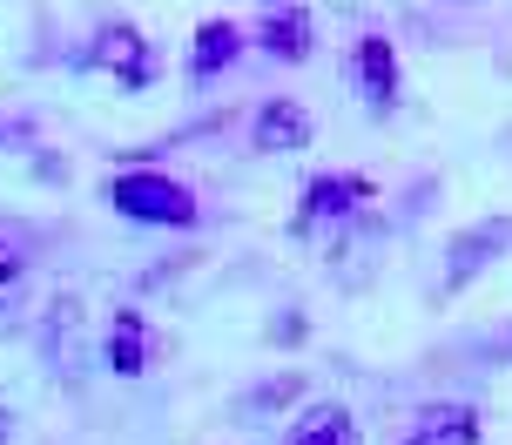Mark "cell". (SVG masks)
Returning a JSON list of instances; mask_svg holds the SVG:
<instances>
[{
	"label": "cell",
	"instance_id": "4",
	"mask_svg": "<svg viewBox=\"0 0 512 445\" xmlns=\"http://www.w3.org/2000/svg\"><path fill=\"white\" fill-rule=\"evenodd\" d=\"M88 68H115L128 88H142V81L155 75V54H149V41H142L135 27H102L95 48H88Z\"/></svg>",
	"mask_w": 512,
	"mask_h": 445
},
{
	"label": "cell",
	"instance_id": "14",
	"mask_svg": "<svg viewBox=\"0 0 512 445\" xmlns=\"http://www.w3.org/2000/svg\"><path fill=\"white\" fill-rule=\"evenodd\" d=\"M0 445H7V419H0Z\"/></svg>",
	"mask_w": 512,
	"mask_h": 445
},
{
	"label": "cell",
	"instance_id": "7",
	"mask_svg": "<svg viewBox=\"0 0 512 445\" xmlns=\"http://www.w3.org/2000/svg\"><path fill=\"white\" fill-rule=\"evenodd\" d=\"M358 81H364V95H371V108H391L398 102V48L391 41H378V34H364L358 41Z\"/></svg>",
	"mask_w": 512,
	"mask_h": 445
},
{
	"label": "cell",
	"instance_id": "8",
	"mask_svg": "<svg viewBox=\"0 0 512 445\" xmlns=\"http://www.w3.org/2000/svg\"><path fill=\"white\" fill-rule=\"evenodd\" d=\"M263 48L277 54V61H310V14L297 7V0L263 14Z\"/></svg>",
	"mask_w": 512,
	"mask_h": 445
},
{
	"label": "cell",
	"instance_id": "2",
	"mask_svg": "<svg viewBox=\"0 0 512 445\" xmlns=\"http://www.w3.org/2000/svg\"><path fill=\"white\" fill-rule=\"evenodd\" d=\"M371 203V183L364 176H317L297 203V236H331V230H351Z\"/></svg>",
	"mask_w": 512,
	"mask_h": 445
},
{
	"label": "cell",
	"instance_id": "12",
	"mask_svg": "<svg viewBox=\"0 0 512 445\" xmlns=\"http://www.w3.org/2000/svg\"><path fill=\"white\" fill-rule=\"evenodd\" d=\"M108 365L122 371V378H142V371H149V331H142L135 311L115 317V331H108Z\"/></svg>",
	"mask_w": 512,
	"mask_h": 445
},
{
	"label": "cell",
	"instance_id": "11",
	"mask_svg": "<svg viewBox=\"0 0 512 445\" xmlns=\"http://www.w3.org/2000/svg\"><path fill=\"white\" fill-rule=\"evenodd\" d=\"M290 445H358V425H351L344 405H310L290 432Z\"/></svg>",
	"mask_w": 512,
	"mask_h": 445
},
{
	"label": "cell",
	"instance_id": "9",
	"mask_svg": "<svg viewBox=\"0 0 512 445\" xmlns=\"http://www.w3.org/2000/svg\"><path fill=\"white\" fill-rule=\"evenodd\" d=\"M236 54H243V34H236L230 21H203L196 27V54H189V75L196 81H216L223 68H230Z\"/></svg>",
	"mask_w": 512,
	"mask_h": 445
},
{
	"label": "cell",
	"instance_id": "13",
	"mask_svg": "<svg viewBox=\"0 0 512 445\" xmlns=\"http://www.w3.org/2000/svg\"><path fill=\"white\" fill-rule=\"evenodd\" d=\"M472 351H479V358H499V365H506V358H512V324H506V331H486V338L472 344Z\"/></svg>",
	"mask_w": 512,
	"mask_h": 445
},
{
	"label": "cell",
	"instance_id": "6",
	"mask_svg": "<svg viewBox=\"0 0 512 445\" xmlns=\"http://www.w3.org/2000/svg\"><path fill=\"white\" fill-rule=\"evenodd\" d=\"M256 149L263 156H297V149H310V108L304 102H263L256 108Z\"/></svg>",
	"mask_w": 512,
	"mask_h": 445
},
{
	"label": "cell",
	"instance_id": "1",
	"mask_svg": "<svg viewBox=\"0 0 512 445\" xmlns=\"http://www.w3.org/2000/svg\"><path fill=\"white\" fill-rule=\"evenodd\" d=\"M108 203L128 223H162V230H189L196 223V196L176 176H162V169H128V176H115L108 183Z\"/></svg>",
	"mask_w": 512,
	"mask_h": 445
},
{
	"label": "cell",
	"instance_id": "5",
	"mask_svg": "<svg viewBox=\"0 0 512 445\" xmlns=\"http://www.w3.org/2000/svg\"><path fill=\"white\" fill-rule=\"evenodd\" d=\"M391 445H479V412L472 405H425Z\"/></svg>",
	"mask_w": 512,
	"mask_h": 445
},
{
	"label": "cell",
	"instance_id": "10",
	"mask_svg": "<svg viewBox=\"0 0 512 445\" xmlns=\"http://www.w3.org/2000/svg\"><path fill=\"white\" fill-rule=\"evenodd\" d=\"M27 263H34V230H27V223H14V216H0V304L21 290Z\"/></svg>",
	"mask_w": 512,
	"mask_h": 445
},
{
	"label": "cell",
	"instance_id": "3",
	"mask_svg": "<svg viewBox=\"0 0 512 445\" xmlns=\"http://www.w3.org/2000/svg\"><path fill=\"white\" fill-rule=\"evenodd\" d=\"M512 250V216H486V223H472V230H459L452 243H445V297L452 290H465L486 263H499Z\"/></svg>",
	"mask_w": 512,
	"mask_h": 445
}]
</instances>
